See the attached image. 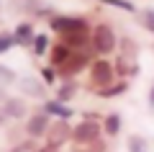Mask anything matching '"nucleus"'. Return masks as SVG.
Returning a JSON list of instances; mask_svg holds the SVG:
<instances>
[{
	"instance_id": "nucleus-1",
	"label": "nucleus",
	"mask_w": 154,
	"mask_h": 152,
	"mask_svg": "<svg viewBox=\"0 0 154 152\" xmlns=\"http://www.w3.org/2000/svg\"><path fill=\"white\" fill-rule=\"evenodd\" d=\"M93 47L98 49L100 54L113 52V49H116V34H113V28L105 26V23H100V26L93 31Z\"/></svg>"
},
{
	"instance_id": "nucleus-2",
	"label": "nucleus",
	"mask_w": 154,
	"mask_h": 152,
	"mask_svg": "<svg viewBox=\"0 0 154 152\" xmlns=\"http://www.w3.org/2000/svg\"><path fill=\"white\" fill-rule=\"evenodd\" d=\"M98 134H100V124L93 121V119L82 121V124H77L75 129H72V139L80 142V144H90V142H95Z\"/></svg>"
},
{
	"instance_id": "nucleus-3",
	"label": "nucleus",
	"mask_w": 154,
	"mask_h": 152,
	"mask_svg": "<svg viewBox=\"0 0 154 152\" xmlns=\"http://www.w3.org/2000/svg\"><path fill=\"white\" fill-rule=\"evenodd\" d=\"M51 28L59 34H85V21L82 18H72V16H57L51 18Z\"/></svg>"
},
{
	"instance_id": "nucleus-4",
	"label": "nucleus",
	"mask_w": 154,
	"mask_h": 152,
	"mask_svg": "<svg viewBox=\"0 0 154 152\" xmlns=\"http://www.w3.org/2000/svg\"><path fill=\"white\" fill-rule=\"evenodd\" d=\"M93 80L98 82V85H108V82H113V67H110L105 60H98L93 65Z\"/></svg>"
},
{
	"instance_id": "nucleus-5",
	"label": "nucleus",
	"mask_w": 154,
	"mask_h": 152,
	"mask_svg": "<svg viewBox=\"0 0 154 152\" xmlns=\"http://www.w3.org/2000/svg\"><path fill=\"white\" fill-rule=\"evenodd\" d=\"M46 126H49V114H36V116H31L28 119V134L31 137H41L46 131Z\"/></svg>"
},
{
	"instance_id": "nucleus-6",
	"label": "nucleus",
	"mask_w": 154,
	"mask_h": 152,
	"mask_svg": "<svg viewBox=\"0 0 154 152\" xmlns=\"http://www.w3.org/2000/svg\"><path fill=\"white\" fill-rule=\"evenodd\" d=\"M3 114H5V119H21V116H26V103L18 98H8L3 106Z\"/></svg>"
},
{
	"instance_id": "nucleus-7",
	"label": "nucleus",
	"mask_w": 154,
	"mask_h": 152,
	"mask_svg": "<svg viewBox=\"0 0 154 152\" xmlns=\"http://www.w3.org/2000/svg\"><path fill=\"white\" fill-rule=\"evenodd\" d=\"M69 134H72V131H69V126H67L64 121H59L57 126H51V129H49V144L59 147L64 139H69Z\"/></svg>"
},
{
	"instance_id": "nucleus-8",
	"label": "nucleus",
	"mask_w": 154,
	"mask_h": 152,
	"mask_svg": "<svg viewBox=\"0 0 154 152\" xmlns=\"http://www.w3.org/2000/svg\"><path fill=\"white\" fill-rule=\"evenodd\" d=\"M44 114L59 116V119L64 121V119H69V116H72V108H67V106H62V101H49V103H46V108H44Z\"/></svg>"
},
{
	"instance_id": "nucleus-9",
	"label": "nucleus",
	"mask_w": 154,
	"mask_h": 152,
	"mask_svg": "<svg viewBox=\"0 0 154 152\" xmlns=\"http://www.w3.org/2000/svg\"><path fill=\"white\" fill-rule=\"evenodd\" d=\"M69 57H72V49L67 47V44H59V47H54V52H51V62L54 65H64V62H69Z\"/></svg>"
},
{
	"instance_id": "nucleus-10",
	"label": "nucleus",
	"mask_w": 154,
	"mask_h": 152,
	"mask_svg": "<svg viewBox=\"0 0 154 152\" xmlns=\"http://www.w3.org/2000/svg\"><path fill=\"white\" fill-rule=\"evenodd\" d=\"M13 39H16V44H28V41H33V28L28 26V23H21V26L16 28V34H13Z\"/></svg>"
},
{
	"instance_id": "nucleus-11",
	"label": "nucleus",
	"mask_w": 154,
	"mask_h": 152,
	"mask_svg": "<svg viewBox=\"0 0 154 152\" xmlns=\"http://www.w3.org/2000/svg\"><path fill=\"white\" fill-rule=\"evenodd\" d=\"M21 88L28 93V95H36V98L44 95V88L38 85V80H33V77H26V80H21Z\"/></svg>"
},
{
	"instance_id": "nucleus-12",
	"label": "nucleus",
	"mask_w": 154,
	"mask_h": 152,
	"mask_svg": "<svg viewBox=\"0 0 154 152\" xmlns=\"http://www.w3.org/2000/svg\"><path fill=\"white\" fill-rule=\"evenodd\" d=\"M118 129H121V116H118V114H110L108 119H105V131H108L110 137H116V134H118Z\"/></svg>"
},
{
	"instance_id": "nucleus-13",
	"label": "nucleus",
	"mask_w": 154,
	"mask_h": 152,
	"mask_svg": "<svg viewBox=\"0 0 154 152\" xmlns=\"http://www.w3.org/2000/svg\"><path fill=\"white\" fill-rule=\"evenodd\" d=\"M141 23L154 34V8H146V11H141Z\"/></svg>"
},
{
	"instance_id": "nucleus-14",
	"label": "nucleus",
	"mask_w": 154,
	"mask_h": 152,
	"mask_svg": "<svg viewBox=\"0 0 154 152\" xmlns=\"http://www.w3.org/2000/svg\"><path fill=\"white\" fill-rule=\"evenodd\" d=\"M13 80H16L13 70H8V67H3V65H0V85H11Z\"/></svg>"
},
{
	"instance_id": "nucleus-15",
	"label": "nucleus",
	"mask_w": 154,
	"mask_h": 152,
	"mask_svg": "<svg viewBox=\"0 0 154 152\" xmlns=\"http://www.w3.org/2000/svg\"><path fill=\"white\" fill-rule=\"evenodd\" d=\"M103 3L116 5V8H121V11H134V3H128V0H103Z\"/></svg>"
},
{
	"instance_id": "nucleus-16",
	"label": "nucleus",
	"mask_w": 154,
	"mask_h": 152,
	"mask_svg": "<svg viewBox=\"0 0 154 152\" xmlns=\"http://www.w3.org/2000/svg\"><path fill=\"white\" fill-rule=\"evenodd\" d=\"M126 90V82H121V85H113V88H105L103 90V98H110V95H118V93Z\"/></svg>"
},
{
	"instance_id": "nucleus-17",
	"label": "nucleus",
	"mask_w": 154,
	"mask_h": 152,
	"mask_svg": "<svg viewBox=\"0 0 154 152\" xmlns=\"http://www.w3.org/2000/svg\"><path fill=\"white\" fill-rule=\"evenodd\" d=\"M72 95H75V82H67L59 90V101H67V98H72Z\"/></svg>"
},
{
	"instance_id": "nucleus-18",
	"label": "nucleus",
	"mask_w": 154,
	"mask_h": 152,
	"mask_svg": "<svg viewBox=\"0 0 154 152\" xmlns=\"http://www.w3.org/2000/svg\"><path fill=\"white\" fill-rule=\"evenodd\" d=\"M44 49H46V36H36L33 39V52L36 54H44Z\"/></svg>"
},
{
	"instance_id": "nucleus-19",
	"label": "nucleus",
	"mask_w": 154,
	"mask_h": 152,
	"mask_svg": "<svg viewBox=\"0 0 154 152\" xmlns=\"http://www.w3.org/2000/svg\"><path fill=\"white\" fill-rule=\"evenodd\" d=\"M13 44H16V39H13V36H8V34H5V36H0V54H3V52H8Z\"/></svg>"
},
{
	"instance_id": "nucleus-20",
	"label": "nucleus",
	"mask_w": 154,
	"mask_h": 152,
	"mask_svg": "<svg viewBox=\"0 0 154 152\" xmlns=\"http://www.w3.org/2000/svg\"><path fill=\"white\" fill-rule=\"evenodd\" d=\"M144 150V142L141 139H131V152H141Z\"/></svg>"
},
{
	"instance_id": "nucleus-21",
	"label": "nucleus",
	"mask_w": 154,
	"mask_h": 152,
	"mask_svg": "<svg viewBox=\"0 0 154 152\" xmlns=\"http://www.w3.org/2000/svg\"><path fill=\"white\" fill-rule=\"evenodd\" d=\"M44 80H46V82H54V72H51V70H44Z\"/></svg>"
},
{
	"instance_id": "nucleus-22",
	"label": "nucleus",
	"mask_w": 154,
	"mask_h": 152,
	"mask_svg": "<svg viewBox=\"0 0 154 152\" xmlns=\"http://www.w3.org/2000/svg\"><path fill=\"white\" fill-rule=\"evenodd\" d=\"M54 150H57V147H54V144H49V147H44V150H38V152H54Z\"/></svg>"
},
{
	"instance_id": "nucleus-23",
	"label": "nucleus",
	"mask_w": 154,
	"mask_h": 152,
	"mask_svg": "<svg viewBox=\"0 0 154 152\" xmlns=\"http://www.w3.org/2000/svg\"><path fill=\"white\" fill-rule=\"evenodd\" d=\"M152 106H154V90H152Z\"/></svg>"
}]
</instances>
